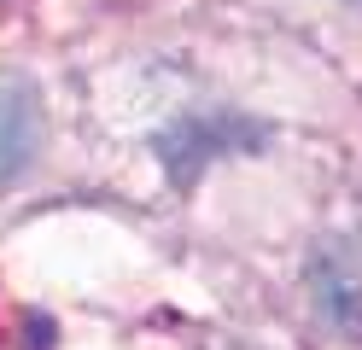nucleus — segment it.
<instances>
[{
	"label": "nucleus",
	"mask_w": 362,
	"mask_h": 350,
	"mask_svg": "<svg viewBox=\"0 0 362 350\" xmlns=\"http://www.w3.org/2000/svg\"><path fill=\"white\" fill-rule=\"evenodd\" d=\"M41 140V105L24 82H0V193L24 175Z\"/></svg>",
	"instance_id": "f03ea898"
},
{
	"label": "nucleus",
	"mask_w": 362,
	"mask_h": 350,
	"mask_svg": "<svg viewBox=\"0 0 362 350\" xmlns=\"http://www.w3.org/2000/svg\"><path fill=\"white\" fill-rule=\"evenodd\" d=\"M315 298L339 327H362V233H345V240L322 245L315 257Z\"/></svg>",
	"instance_id": "f257e3e1"
}]
</instances>
